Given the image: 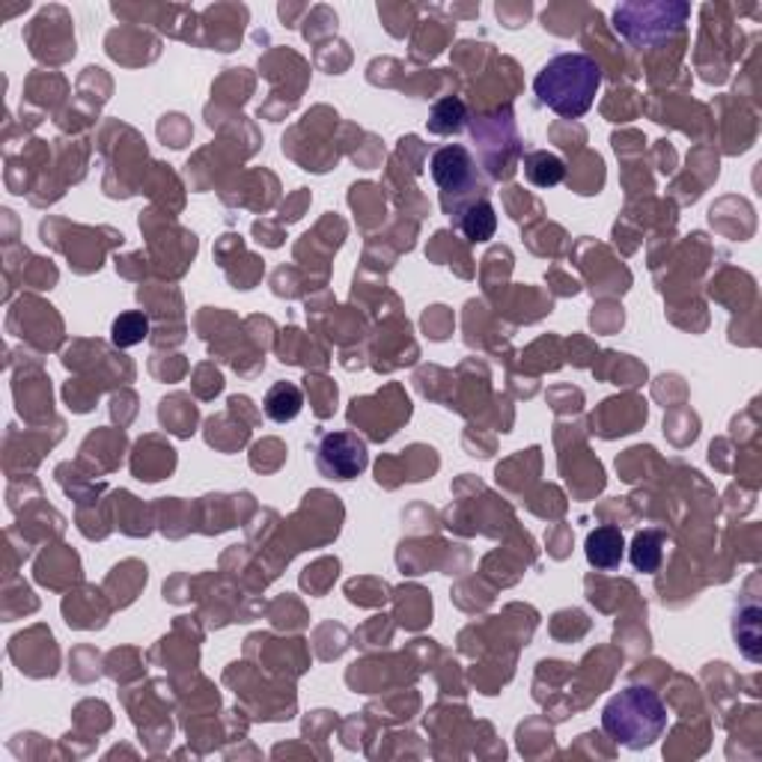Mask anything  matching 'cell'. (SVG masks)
Here are the masks:
<instances>
[{
  "label": "cell",
  "mask_w": 762,
  "mask_h": 762,
  "mask_svg": "<svg viewBox=\"0 0 762 762\" xmlns=\"http://www.w3.org/2000/svg\"><path fill=\"white\" fill-rule=\"evenodd\" d=\"M465 126H468V108H465V101H462L459 96H447V99L432 105L429 120H426L429 135L451 138V135H459Z\"/></svg>",
  "instance_id": "obj_9"
},
{
  "label": "cell",
  "mask_w": 762,
  "mask_h": 762,
  "mask_svg": "<svg viewBox=\"0 0 762 762\" xmlns=\"http://www.w3.org/2000/svg\"><path fill=\"white\" fill-rule=\"evenodd\" d=\"M602 87V69L584 51L552 57L533 78L536 99L563 120H578L593 108Z\"/></svg>",
  "instance_id": "obj_1"
},
{
  "label": "cell",
  "mask_w": 762,
  "mask_h": 762,
  "mask_svg": "<svg viewBox=\"0 0 762 762\" xmlns=\"http://www.w3.org/2000/svg\"><path fill=\"white\" fill-rule=\"evenodd\" d=\"M453 224H456V230L465 236L468 241H488L495 239V230H497V211L495 206L486 200V197H474V200L468 202H459V209L451 211Z\"/></svg>",
  "instance_id": "obj_6"
},
{
  "label": "cell",
  "mask_w": 762,
  "mask_h": 762,
  "mask_svg": "<svg viewBox=\"0 0 762 762\" xmlns=\"http://www.w3.org/2000/svg\"><path fill=\"white\" fill-rule=\"evenodd\" d=\"M304 408V394L301 387L293 385V382H277V385L268 387L266 399H263V412H266L268 420L275 423H289L295 420Z\"/></svg>",
  "instance_id": "obj_8"
},
{
  "label": "cell",
  "mask_w": 762,
  "mask_h": 762,
  "mask_svg": "<svg viewBox=\"0 0 762 762\" xmlns=\"http://www.w3.org/2000/svg\"><path fill=\"white\" fill-rule=\"evenodd\" d=\"M147 337H149V319L140 310L122 313L120 319L113 321L111 340H113V346H120V349H131V346H138V343H144Z\"/></svg>",
  "instance_id": "obj_12"
},
{
  "label": "cell",
  "mask_w": 762,
  "mask_h": 762,
  "mask_svg": "<svg viewBox=\"0 0 762 762\" xmlns=\"http://www.w3.org/2000/svg\"><path fill=\"white\" fill-rule=\"evenodd\" d=\"M313 453H316V468L328 479H355L369 468L367 442L358 432H325Z\"/></svg>",
  "instance_id": "obj_4"
},
{
  "label": "cell",
  "mask_w": 762,
  "mask_h": 762,
  "mask_svg": "<svg viewBox=\"0 0 762 762\" xmlns=\"http://www.w3.org/2000/svg\"><path fill=\"white\" fill-rule=\"evenodd\" d=\"M689 12V3H623L614 12V28L629 46H659L685 28Z\"/></svg>",
  "instance_id": "obj_3"
},
{
  "label": "cell",
  "mask_w": 762,
  "mask_h": 762,
  "mask_svg": "<svg viewBox=\"0 0 762 762\" xmlns=\"http://www.w3.org/2000/svg\"><path fill=\"white\" fill-rule=\"evenodd\" d=\"M432 182L442 191V202H451V197H465L474 191L477 185V165L474 156L462 144H447V147L435 149L429 158Z\"/></svg>",
  "instance_id": "obj_5"
},
{
  "label": "cell",
  "mask_w": 762,
  "mask_h": 762,
  "mask_svg": "<svg viewBox=\"0 0 762 762\" xmlns=\"http://www.w3.org/2000/svg\"><path fill=\"white\" fill-rule=\"evenodd\" d=\"M602 730L629 751H643L667 730V706L655 691L632 685L607 700L602 709Z\"/></svg>",
  "instance_id": "obj_2"
},
{
  "label": "cell",
  "mask_w": 762,
  "mask_h": 762,
  "mask_svg": "<svg viewBox=\"0 0 762 762\" xmlns=\"http://www.w3.org/2000/svg\"><path fill=\"white\" fill-rule=\"evenodd\" d=\"M524 176L536 188H554L566 179V165L561 156H554L548 149H533L524 156Z\"/></svg>",
  "instance_id": "obj_10"
},
{
  "label": "cell",
  "mask_w": 762,
  "mask_h": 762,
  "mask_svg": "<svg viewBox=\"0 0 762 762\" xmlns=\"http://www.w3.org/2000/svg\"><path fill=\"white\" fill-rule=\"evenodd\" d=\"M584 554L593 570L598 572H614L623 563L625 540L623 531L614 524H602L596 531H590L587 542H584Z\"/></svg>",
  "instance_id": "obj_7"
},
{
  "label": "cell",
  "mask_w": 762,
  "mask_h": 762,
  "mask_svg": "<svg viewBox=\"0 0 762 762\" xmlns=\"http://www.w3.org/2000/svg\"><path fill=\"white\" fill-rule=\"evenodd\" d=\"M629 557H632L634 570L643 572V575L659 572V566H662V561H664V533L655 531V527H646V531L637 533L632 542V552H629Z\"/></svg>",
  "instance_id": "obj_11"
}]
</instances>
